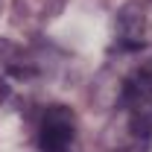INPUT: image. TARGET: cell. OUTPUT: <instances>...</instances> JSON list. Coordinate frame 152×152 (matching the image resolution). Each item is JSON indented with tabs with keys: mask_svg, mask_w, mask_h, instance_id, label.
<instances>
[{
	"mask_svg": "<svg viewBox=\"0 0 152 152\" xmlns=\"http://www.w3.org/2000/svg\"><path fill=\"white\" fill-rule=\"evenodd\" d=\"M111 137L120 149H143L152 137V96L132 99L117 105V123L111 129Z\"/></svg>",
	"mask_w": 152,
	"mask_h": 152,
	"instance_id": "2",
	"label": "cell"
},
{
	"mask_svg": "<svg viewBox=\"0 0 152 152\" xmlns=\"http://www.w3.org/2000/svg\"><path fill=\"white\" fill-rule=\"evenodd\" d=\"M117 35L120 47H143L152 44V15L143 3H132L117 18Z\"/></svg>",
	"mask_w": 152,
	"mask_h": 152,
	"instance_id": "5",
	"label": "cell"
},
{
	"mask_svg": "<svg viewBox=\"0 0 152 152\" xmlns=\"http://www.w3.org/2000/svg\"><path fill=\"white\" fill-rule=\"evenodd\" d=\"M32 85H35V67L29 56L15 44L0 41V96L9 102H18L29 96Z\"/></svg>",
	"mask_w": 152,
	"mask_h": 152,
	"instance_id": "4",
	"label": "cell"
},
{
	"mask_svg": "<svg viewBox=\"0 0 152 152\" xmlns=\"http://www.w3.org/2000/svg\"><path fill=\"white\" fill-rule=\"evenodd\" d=\"M38 149L41 152H82L76 114L67 105H50L38 117Z\"/></svg>",
	"mask_w": 152,
	"mask_h": 152,
	"instance_id": "3",
	"label": "cell"
},
{
	"mask_svg": "<svg viewBox=\"0 0 152 152\" xmlns=\"http://www.w3.org/2000/svg\"><path fill=\"white\" fill-rule=\"evenodd\" d=\"M152 96V44L123 47V67L117 85V105Z\"/></svg>",
	"mask_w": 152,
	"mask_h": 152,
	"instance_id": "1",
	"label": "cell"
}]
</instances>
